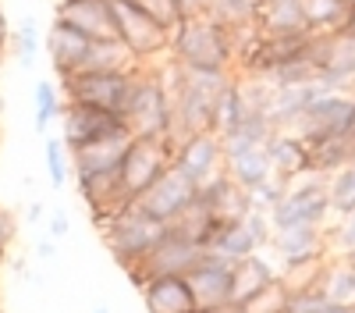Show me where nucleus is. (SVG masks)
I'll return each instance as SVG.
<instances>
[{
	"mask_svg": "<svg viewBox=\"0 0 355 313\" xmlns=\"http://www.w3.org/2000/svg\"><path fill=\"white\" fill-rule=\"evenodd\" d=\"M234 33L210 15H189L171 28L167 57L185 71H234Z\"/></svg>",
	"mask_w": 355,
	"mask_h": 313,
	"instance_id": "1",
	"label": "nucleus"
},
{
	"mask_svg": "<svg viewBox=\"0 0 355 313\" xmlns=\"http://www.w3.org/2000/svg\"><path fill=\"white\" fill-rule=\"evenodd\" d=\"M125 121L135 139H174V100L164 85V75L157 65L139 68L132 100L125 110Z\"/></svg>",
	"mask_w": 355,
	"mask_h": 313,
	"instance_id": "2",
	"label": "nucleus"
},
{
	"mask_svg": "<svg viewBox=\"0 0 355 313\" xmlns=\"http://www.w3.org/2000/svg\"><path fill=\"white\" fill-rule=\"evenodd\" d=\"M164 232H167L164 221L150 217L146 210H139V203H132L125 214H117L100 235H103L110 256L117 260V267L128 274V271H135L146 260V256H150V249L164 239Z\"/></svg>",
	"mask_w": 355,
	"mask_h": 313,
	"instance_id": "3",
	"label": "nucleus"
},
{
	"mask_svg": "<svg viewBox=\"0 0 355 313\" xmlns=\"http://www.w3.org/2000/svg\"><path fill=\"white\" fill-rule=\"evenodd\" d=\"M334 221L331 210V196H327V178L306 175L299 182H291L288 192L281 196V203L270 210L274 232L284 228H327Z\"/></svg>",
	"mask_w": 355,
	"mask_h": 313,
	"instance_id": "4",
	"label": "nucleus"
},
{
	"mask_svg": "<svg viewBox=\"0 0 355 313\" xmlns=\"http://www.w3.org/2000/svg\"><path fill=\"white\" fill-rule=\"evenodd\" d=\"M114 4V25L117 40L128 46V53L142 68L157 65V57H167L171 50V28H164L157 18L146 15L135 0H110Z\"/></svg>",
	"mask_w": 355,
	"mask_h": 313,
	"instance_id": "5",
	"label": "nucleus"
},
{
	"mask_svg": "<svg viewBox=\"0 0 355 313\" xmlns=\"http://www.w3.org/2000/svg\"><path fill=\"white\" fill-rule=\"evenodd\" d=\"M135 71H78L61 78V93L68 103H85V107H100L110 114H121L128 110L132 100V85H135Z\"/></svg>",
	"mask_w": 355,
	"mask_h": 313,
	"instance_id": "6",
	"label": "nucleus"
},
{
	"mask_svg": "<svg viewBox=\"0 0 355 313\" xmlns=\"http://www.w3.org/2000/svg\"><path fill=\"white\" fill-rule=\"evenodd\" d=\"M174 139H132L121 160V185L132 199H139L150 185H157L174 164Z\"/></svg>",
	"mask_w": 355,
	"mask_h": 313,
	"instance_id": "7",
	"label": "nucleus"
},
{
	"mask_svg": "<svg viewBox=\"0 0 355 313\" xmlns=\"http://www.w3.org/2000/svg\"><path fill=\"white\" fill-rule=\"evenodd\" d=\"M121 132H132L121 114H110V110H100V107H85V103H68L64 100L61 139H64L68 153L85 150V146H93V142H103V139L121 135Z\"/></svg>",
	"mask_w": 355,
	"mask_h": 313,
	"instance_id": "8",
	"label": "nucleus"
},
{
	"mask_svg": "<svg viewBox=\"0 0 355 313\" xmlns=\"http://www.w3.org/2000/svg\"><path fill=\"white\" fill-rule=\"evenodd\" d=\"M202 253H206L202 246H196V242H189L182 235H174V232H164V239L150 249V256H146L135 271H128V278H132L135 289H142L150 278H164V274L185 278L202 260Z\"/></svg>",
	"mask_w": 355,
	"mask_h": 313,
	"instance_id": "9",
	"label": "nucleus"
},
{
	"mask_svg": "<svg viewBox=\"0 0 355 313\" xmlns=\"http://www.w3.org/2000/svg\"><path fill=\"white\" fill-rule=\"evenodd\" d=\"M352 103H355V93H323L309 103V110L302 114V121L295 125V132L302 135L306 146H316L323 139L348 135Z\"/></svg>",
	"mask_w": 355,
	"mask_h": 313,
	"instance_id": "10",
	"label": "nucleus"
},
{
	"mask_svg": "<svg viewBox=\"0 0 355 313\" xmlns=\"http://www.w3.org/2000/svg\"><path fill=\"white\" fill-rule=\"evenodd\" d=\"M196 196H199V185L192 182V178H185L182 171H178L174 164H171V171L157 182V185H150L146 189L135 203H139V210H146L150 217H157V221H164V224H171L178 214H185L192 203H196Z\"/></svg>",
	"mask_w": 355,
	"mask_h": 313,
	"instance_id": "11",
	"label": "nucleus"
},
{
	"mask_svg": "<svg viewBox=\"0 0 355 313\" xmlns=\"http://www.w3.org/2000/svg\"><path fill=\"white\" fill-rule=\"evenodd\" d=\"M174 167L182 171L185 178H192L196 185L220 175L224 171V142H220V135L217 132H196V135L178 139Z\"/></svg>",
	"mask_w": 355,
	"mask_h": 313,
	"instance_id": "12",
	"label": "nucleus"
},
{
	"mask_svg": "<svg viewBox=\"0 0 355 313\" xmlns=\"http://www.w3.org/2000/svg\"><path fill=\"white\" fill-rule=\"evenodd\" d=\"M53 18L64 22L85 40H117V25H114V4L110 0H57Z\"/></svg>",
	"mask_w": 355,
	"mask_h": 313,
	"instance_id": "13",
	"label": "nucleus"
},
{
	"mask_svg": "<svg viewBox=\"0 0 355 313\" xmlns=\"http://www.w3.org/2000/svg\"><path fill=\"white\" fill-rule=\"evenodd\" d=\"M231 267L227 260H220L217 253L206 249L202 260L185 274L192 285V296L199 310H217V306H231Z\"/></svg>",
	"mask_w": 355,
	"mask_h": 313,
	"instance_id": "14",
	"label": "nucleus"
},
{
	"mask_svg": "<svg viewBox=\"0 0 355 313\" xmlns=\"http://www.w3.org/2000/svg\"><path fill=\"white\" fill-rule=\"evenodd\" d=\"M323 82H306V85H270V103H266V118L277 132H295V125L302 121V114L316 96H323Z\"/></svg>",
	"mask_w": 355,
	"mask_h": 313,
	"instance_id": "15",
	"label": "nucleus"
},
{
	"mask_svg": "<svg viewBox=\"0 0 355 313\" xmlns=\"http://www.w3.org/2000/svg\"><path fill=\"white\" fill-rule=\"evenodd\" d=\"M263 150H266V157H270L274 178H281L284 185L313 175V167H309V146L302 142L299 132H274Z\"/></svg>",
	"mask_w": 355,
	"mask_h": 313,
	"instance_id": "16",
	"label": "nucleus"
},
{
	"mask_svg": "<svg viewBox=\"0 0 355 313\" xmlns=\"http://www.w3.org/2000/svg\"><path fill=\"white\" fill-rule=\"evenodd\" d=\"M139 292H142L146 313H199L189 278H178V274L150 278Z\"/></svg>",
	"mask_w": 355,
	"mask_h": 313,
	"instance_id": "17",
	"label": "nucleus"
},
{
	"mask_svg": "<svg viewBox=\"0 0 355 313\" xmlns=\"http://www.w3.org/2000/svg\"><path fill=\"white\" fill-rule=\"evenodd\" d=\"M270 249L277 256V267H284L313 260V256H331V239L327 228H284V232H274Z\"/></svg>",
	"mask_w": 355,
	"mask_h": 313,
	"instance_id": "18",
	"label": "nucleus"
},
{
	"mask_svg": "<svg viewBox=\"0 0 355 313\" xmlns=\"http://www.w3.org/2000/svg\"><path fill=\"white\" fill-rule=\"evenodd\" d=\"M89 46H93V40H85L78 28L57 22V18L50 22V28H46V53H50V65H53L57 78L75 75L82 68V61H85Z\"/></svg>",
	"mask_w": 355,
	"mask_h": 313,
	"instance_id": "19",
	"label": "nucleus"
},
{
	"mask_svg": "<svg viewBox=\"0 0 355 313\" xmlns=\"http://www.w3.org/2000/svg\"><path fill=\"white\" fill-rule=\"evenodd\" d=\"M199 203L210 210L217 221H242V217H249V210H252L249 192L234 185V182L227 178V171H220V175H214L210 182L199 185Z\"/></svg>",
	"mask_w": 355,
	"mask_h": 313,
	"instance_id": "20",
	"label": "nucleus"
},
{
	"mask_svg": "<svg viewBox=\"0 0 355 313\" xmlns=\"http://www.w3.org/2000/svg\"><path fill=\"white\" fill-rule=\"evenodd\" d=\"M270 281H277V264L263 253H252L231 267V306L249 303L256 292H263Z\"/></svg>",
	"mask_w": 355,
	"mask_h": 313,
	"instance_id": "21",
	"label": "nucleus"
},
{
	"mask_svg": "<svg viewBox=\"0 0 355 313\" xmlns=\"http://www.w3.org/2000/svg\"><path fill=\"white\" fill-rule=\"evenodd\" d=\"M132 132H121V135H110L103 142H93L85 150H75L71 153V175H100V171H117L132 146Z\"/></svg>",
	"mask_w": 355,
	"mask_h": 313,
	"instance_id": "22",
	"label": "nucleus"
},
{
	"mask_svg": "<svg viewBox=\"0 0 355 313\" xmlns=\"http://www.w3.org/2000/svg\"><path fill=\"white\" fill-rule=\"evenodd\" d=\"M256 28L263 36H299V33H309L302 0H263Z\"/></svg>",
	"mask_w": 355,
	"mask_h": 313,
	"instance_id": "23",
	"label": "nucleus"
},
{
	"mask_svg": "<svg viewBox=\"0 0 355 313\" xmlns=\"http://www.w3.org/2000/svg\"><path fill=\"white\" fill-rule=\"evenodd\" d=\"M274 132H277V128L270 125V118H266L263 110L245 114V118L234 125L231 132L220 135V142H224V160H227V157H239V153H249V150H263L266 142H270Z\"/></svg>",
	"mask_w": 355,
	"mask_h": 313,
	"instance_id": "24",
	"label": "nucleus"
},
{
	"mask_svg": "<svg viewBox=\"0 0 355 313\" xmlns=\"http://www.w3.org/2000/svg\"><path fill=\"white\" fill-rule=\"evenodd\" d=\"M206 249L217 253L220 260H227V264H239V260H245V256H252V253H263L256 235H252V228L245 224V217L242 221H220Z\"/></svg>",
	"mask_w": 355,
	"mask_h": 313,
	"instance_id": "25",
	"label": "nucleus"
},
{
	"mask_svg": "<svg viewBox=\"0 0 355 313\" xmlns=\"http://www.w3.org/2000/svg\"><path fill=\"white\" fill-rule=\"evenodd\" d=\"M355 160V139L352 135H338V139H323L316 146H309V167L313 175L331 178L341 167H348Z\"/></svg>",
	"mask_w": 355,
	"mask_h": 313,
	"instance_id": "26",
	"label": "nucleus"
},
{
	"mask_svg": "<svg viewBox=\"0 0 355 313\" xmlns=\"http://www.w3.org/2000/svg\"><path fill=\"white\" fill-rule=\"evenodd\" d=\"M224 171H227V178L239 185V189H245V192H252L256 185L274 178V167H270L266 150H249V153H239V157H227L224 160Z\"/></svg>",
	"mask_w": 355,
	"mask_h": 313,
	"instance_id": "27",
	"label": "nucleus"
},
{
	"mask_svg": "<svg viewBox=\"0 0 355 313\" xmlns=\"http://www.w3.org/2000/svg\"><path fill=\"white\" fill-rule=\"evenodd\" d=\"M245 114H252L249 110V103H245V90H242V78L239 75H231V82L220 90V96H217V103H214V121H210V132H217V135H224V132H231L234 125H239Z\"/></svg>",
	"mask_w": 355,
	"mask_h": 313,
	"instance_id": "28",
	"label": "nucleus"
},
{
	"mask_svg": "<svg viewBox=\"0 0 355 313\" xmlns=\"http://www.w3.org/2000/svg\"><path fill=\"white\" fill-rule=\"evenodd\" d=\"M135 68H142V65L128 53V46L121 40H100V43L89 46V53H85V61H82L78 71H135Z\"/></svg>",
	"mask_w": 355,
	"mask_h": 313,
	"instance_id": "29",
	"label": "nucleus"
},
{
	"mask_svg": "<svg viewBox=\"0 0 355 313\" xmlns=\"http://www.w3.org/2000/svg\"><path fill=\"white\" fill-rule=\"evenodd\" d=\"M217 217L206 210L202 203H199V196H196V203L185 210V214H178L171 224H167V232H174V235H182V239H189V242H196V246H210V239H214V232H217Z\"/></svg>",
	"mask_w": 355,
	"mask_h": 313,
	"instance_id": "30",
	"label": "nucleus"
},
{
	"mask_svg": "<svg viewBox=\"0 0 355 313\" xmlns=\"http://www.w3.org/2000/svg\"><path fill=\"white\" fill-rule=\"evenodd\" d=\"M263 0H210V8L202 15H210L214 22H220L231 33H245V28H256Z\"/></svg>",
	"mask_w": 355,
	"mask_h": 313,
	"instance_id": "31",
	"label": "nucleus"
},
{
	"mask_svg": "<svg viewBox=\"0 0 355 313\" xmlns=\"http://www.w3.org/2000/svg\"><path fill=\"white\" fill-rule=\"evenodd\" d=\"M309 33H341L355 4L348 0H302Z\"/></svg>",
	"mask_w": 355,
	"mask_h": 313,
	"instance_id": "32",
	"label": "nucleus"
},
{
	"mask_svg": "<svg viewBox=\"0 0 355 313\" xmlns=\"http://www.w3.org/2000/svg\"><path fill=\"white\" fill-rule=\"evenodd\" d=\"M334 256H313V260H299V264H284L277 267L281 281L288 285V292H302V289H316L327 278V267H331Z\"/></svg>",
	"mask_w": 355,
	"mask_h": 313,
	"instance_id": "33",
	"label": "nucleus"
},
{
	"mask_svg": "<svg viewBox=\"0 0 355 313\" xmlns=\"http://www.w3.org/2000/svg\"><path fill=\"white\" fill-rule=\"evenodd\" d=\"M323 292L338 306H355V267L341 260V256H334L327 267V278H323Z\"/></svg>",
	"mask_w": 355,
	"mask_h": 313,
	"instance_id": "34",
	"label": "nucleus"
},
{
	"mask_svg": "<svg viewBox=\"0 0 355 313\" xmlns=\"http://www.w3.org/2000/svg\"><path fill=\"white\" fill-rule=\"evenodd\" d=\"M33 100H36V132H46L53 121H61V110H64L61 85H53L50 78H40L33 90Z\"/></svg>",
	"mask_w": 355,
	"mask_h": 313,
	"instance_id": "35",
	"label": "nucleus"
},
{
	"mask_svg": "<svg viewBox=\"0 0 355 313\" xmlns=\"http://www.w3.org/2000/svg\"><path fill=\"white\" fill-rule=\"evenodd\" d=\"M11 40H15V57H18V65L28 71L36 65V57H40V46H43V33H40V22L33 15H21V22L11 28Z\"/></svg>",
	"mask_w": 355,
	"mask_h": 313,
	"instance_id": "36",
	"label": "nucleus"
},
{
	"mask_svg": "<svg viewBox=\"0 0 355 313\" xmlns=\"http://www.w3.org/2000/svg\"><path fill=\"white\" fill-rule=\"evenodd\" d=\"M327 196H331L334 217H345V214L355 210V160L327 178Z\"/></svg>",
	"mask_w": 355,
	"mask_h": 313,
	"instance_id": "37",
	"label": "nucleus"
},
{
	"mask_svg": "<svg viewBox=\"0 0 355 313\" xmlns=\"http://www.w3.org/2000/svg\"><path fill=\"white\" fill-rule=\"evenodd\" d=\"M43 160H46V178L53 189H64L71 178V153L64 139H43Z\"/></svg>",
	"mask_w": 355,
	"mask_h": 313,
	"instance_id": "38",
	"label": "nucleus"
},
{
	"mask_svg": "<svg viewBox=\"0 0 355 313\" xmlns=\"http://www.w3.org/2000/svg\"><path fill=\"white\" fill-rule=\"evenodd\" d=\"M288 299H291V292L277 274V281H270L263 292H256L249 303H242L239 313H288Z\"/></svg>",
	"mask_w": 355,
	"mask_h": 313,
	"instance_id": "39",
	"label": "nucleus"
},
{
	"mask_svg": "<svg viewBox=\"0 0 355 313\" xmlns=\"http://www.w3.org/2000/svg\"><path fill=\"white\" fill-rule=\"evenodd\" d=\"M135 4H139L146 15H150V18H157L164 28H174L182 18L192 15L185 0H135Z\"/></svg>",
	"mask_w": 355,
	"mask_h": 313,
	"instance_id": "40",
	"label": "nucleus"
},
{
	"mask_svg": "<svg viewBox=\"0 0 355 313\" xmlns=\"http://www.w3.org/2000/svg\"><path fill=\"white\" fill-rule=\"evenodd\" d=\"M338 224H327V239H331V256H348L355 253V210L345 217H334Z\"/></svg>",
	"mask_w": 355,
	"mask_h": 313,
	"instance_id": "41",
	"label": "nucleus"
},
{
	"mask_svg": "<svg viewBox=\"0 0 355 313\" xmlns=\"http://www.w3.org/2000/svg\"><path fill=\"white\" fill-rule=\"evenodd\" d=\"M266 82H270V85H306V82H316V68L306 61V57H299V61L281 65Z\"/></svg>",
	"mask_w": 355,
	"mask_h": 313,
	"instance_id": "42",
	"label": "nucleus"
},
{
	"mask_svg": "<svg viewBox=\"0 0 355 313\" xmlns=\"http://www.w3.org/2000/svg\"><path fill=\"white\" fill-rule=\"evenodd\" d=\"M327 292H323V285L316 289H302V292H291L288 299V313H323L327 310Z\"/></svg>",
	"mask_w": 355,
	"mask_h": 313,
	"instance_id": "43",
	"label": "nucleus"
},
{
	"mask_svg": "<svg viewBox=\"0 0 355 313\" xmlns=\"http://www.w3.org/2000/svg\"><path fill=\"white\" fill-rule=\"evenodd\" d=\"M288 192V185L281 182V178H270V182H263V185H256L252 192H249V199H252V210H259V214H270L277 203H281V196Z\"/></svg>",
	"mask_w": 355,
	"mask_h": 313,
	"instance_id": "44",
	"label": "nucleus"
},
{
	"mask_svg": "<svg viewBox=\"0 0 355 313\" xmlns=\"http://www.w3.org/2000/svg\"><path fill=\"white\" fill-rule=\"evenodd\" d=\"M15 239H18V228H15V214L0 207V249H4V253H11Z\"/></svg>",
	"mask_w": 355,
	"mask_h": 313,
	"instance_id": "45",
	"label": "nucleus"
},
{
	"mask_svg": "<svg viewBox=\"0 0 355 313\" xmlns=\"http://www.w3.org/2000/svg\"><path fill=\"white\" fill-rule=\"evenodd\" d=\"M68 232H71L68 214H64V210H53V214H50V221H46V235H50L53 242H61V239H68Z\"/></svg>",
	"mask_w": 355,
	"mask_h": 313,
	"instance_id": "46",
	"label": "nucleus"
},
{
	"mask_svg": "<svg viewBox=\"0 0 355 313\" xmlns=\"http://www.w3.org/2000/svg\"><path fill=\"white\" fill-rule=\"evenodd\" d=\"M36 256H40V260H53V256H57V242L46 235V239H40L36 242Z\"/></svg>",
	"mask_w": 355,
	"mask_h": 313,
	"instance_id": "47",
	"label": "nucleus"
},
{
	"mask_svg": "<svg viewBox=\"0 0 355 313\" xmlns=\"http://www.w3.org/2000/svg\"><path fill=\"white\" fill-rule=\"evenodd\" d=\"M8 43H11V22H8V15H4V8H0V46L8 50Z\"/></svg>",
	"mask_w": 355,
	"mask_h": 313,
	"instance_id": "48",
	"label": "nucleus"
},
{
	"mask_svg": "<svg viewBox=\"0 0 355 313\" xmlns=\"http://www.w3.org/2000/svg\"><path fill=\"white\" fill-rule=\"evenodd\" d=\"M25 217H28V221H33V224H36V221L43 217V203H28V210H25Z\"/></svg>",
	"mask_w": 355,
	"mask_h": 313,
	"instance_id": "49",
	"label": "nucleus"
},
{
	"mask_svg": "<svg viewBox=\"0 0 355 313\" xmlns=\"http://www.w3.org/2000/svg\"><path fill=\"white\" fill-rule=\"evenodd\" d=\"M185 4H189V11H192V15H202L206 8H210V0H185Z\"/></svg>",
	"mask_w": 355,
	"mask_h": 313,
	"instance_id": "50",
	"label": "nucleus"
},
{
	"mask_svg": "<svg viewBox=\"0 0 355 313\" xmlns=\"http://www.w3.org/2000/svg\"><path fill=\"white\" fill-rule=\"evenodd\" d=\"M323 313H355V306H338V303H327Z\"/></svg>",
	"mask_w": 355,
	"mask_h": 313,
	"instance_id": "51",
	"label": "nucleus"
},
{
	"mask_svg": "<svg viewBox=\"0 0 355 313\" xmlns=\"http://www.w3.org/2000/svg\"><path fill=\"white\" fill-rule=\"evenodd\" d=\"M341 33H345V36H355V8H352V15H348V22H345Z\"/></svg>",
	"mask_w": 355,
	"mask_h": 313,
	"instance_id": "52",
	"label": "nucleus"
},
{
	"mask_svg": "<svg viewBox=\"0 0 355 313\" xmlns=\"http://www.w3.org/2000/svg\"><path fill=\"white\" fill-rule=\"evenodd\" d=\"M199 313H239V306H217V310H199Z\"/></svg>",
	"mask_w": 355,
	"mask_h": 313,
	"instance_id": "53",
	"label": "nucleus"
},
{
	"mask_svg": "<svg viewBox=\"0 0 355 313\" xmlns=\"http://www.w3.org/2000/svg\"><path fill=\"white\" fill-rule=\"evenodd\" d=\"M348 135L355 139V103H352V125H348Z\"/></svg>",
	"mask_w": 355,
	"mask_h": 313,
	"instance_id": "54",
	"label": "nucleus"
},
{
	"mask_svg": "<svg viewBox=\"0 0 355 313\" xmlns=\"http://www.w3.org/2000/svg\"><path fill=\"white\" fill-rule=\"evenodd\" d=\"M4 264H8V253H4V249H0V271H4Z\"/></svg>",
	"mask_w": 355,
	"mask_h": 313,
	"instance_id": "55",
	"label": "nucleus"
},
{
	"mask_svg": "<svg viewBox=\"0 0 355 313\" xmlns=\"http://www.w3.org/2000/svg\"><path fill=\"white\" fill-rule=\"evenodd\" d=\"M341 260H348V264L355 267V253H348V256H341Z\"/></svg>",
	"mask_w": 355,
	"mask_h": 313,
	"instance_id": "56",
	"label": "nucleus"
},
{
	"mask_svg": "<svg viewBox=\"0 0 355 313\" xmlns=\"http://www.w3.org/2000/svg\"><path fill=\"white\" fill-rule=\"evenodd\" d=\"M93 313H110V310H107V306H96V310H93Z\"/></svg>",
	"mask_w": 355,
	"mask_h": 313,
	"instance_id": "57",
	"label": "nucleus"
},
{
	"mask_svg": "<svg viewBox=\"0 0 355 313\" xmlns=\"http://www.w3.org/2000/svg\"><path fill=\"white\" fill-rule=\"evenodd\" d=\"M0 61H4V46H0Z\"/></svg>",
	"mask_w": 355,
	"mask_h": 313,
	"instance_id": "58",
	"label": "nucleus"
},
{
	"mask_svg": "<svg viewBox=\"0 0 355 313\" xmlns=\"http://www.w3.org/2000/svg\"><path fill=\"white\" fill-rule=\"evenodd\" d=\"M0 313H4V310H0Z\"/></svg>",
	"mask_w": 355,
	"mask_h": 313,
	"instance_id": "59",
	"label": "nucleus"
},
{
	"mask_svg": "<svg viewBox=\"0 0 355 313\" xmlns=\"http://www.w3.org/2000/svg\"><path fill=\"white\" fill-rule=\"evenodd\" d=\"M352 90H355V85H352Z\"/></svg>",
	"mask_w": 355,
	"mask_h": 313,
	"instance_id": "60",
	"label": "nucleus"
}]
</instances>
